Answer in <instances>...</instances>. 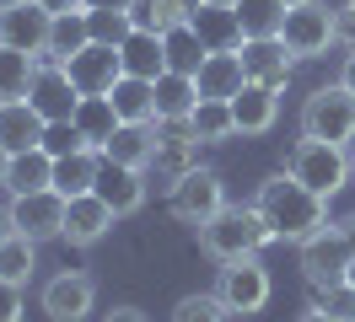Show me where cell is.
I'll use <instances>...</instances> for the list:
<instances>
[{
  "label": "cell",
  "instance_id": "2e32d148",
  "mask_svg": "<svg viewBox=\"0 0 355 322\" xmlns=\"http://www.w3.org/2000/svg\"><path fill=\"white\" fill-rule=\"evenodd\" d=\"M97 193H103V204L124 220V215H135L140 204H146V172H140V167H119V161H108V156H103Z\"/></svg>",
  "mask_w": 355,
  "mask_h": 322
},
{
  "label": "cell",
  "instance_id": "7402d4cb",
  "mask_svg": "<svg viewBox=\"0 0 355 322\" xmlns=\"http://www.w3.org/2000/svg\"><path fill=\"white\" fill-rule=\"evenodd\" d=\"M97 172H103V150H70V156H54V193H65V199H76V193H92L97 188Z\"/></svg>",
  "mask_w": 355,
  "mask_h": 322
},
{
  "label": "cell",
  "instance_id": "4dcf8cb0",
  "mask_svg": "<svg viewBox=\"0 0 355 322\" xmlns=\"http://www.w3.org/2000/svg\"><path fill=\"white\" fill-rule=\"evenodd\" d=\"M76 129H81V140H87L92 150L108 145V134L119 129V113H113L108 97H81V107H76Z\"/></svg>",
  "mask_w": 355,
  "mask_h": 322
},
{
  "label": "cell",
  "instance_id": "4316f807",
  "mask_svg": "<svg viewBox=\"0 0 355 322\" xmlns=\"http://www.w3.org/2000/svg\"><path fill=\"white\" fill-rule=\"evenodd\" d=\"M189 27L205 38V48L216 54V48H237L243 43V27H237V11L232 6H200L194 17H189Z\"/></svg>",
  "mask_w": 355,
  "mask_h": 322
},
{
  "label": "cell",
  "instance_id": "f1b7e54d",
  "mask_svg": "<svg viewBox=\"0 0 355 322\" xmlns=\"http://www.w3.org/2000/svg\"><path fill=\"white\" fill-rule=\"evenodd\" d=\"M189 129L200 145H226L237 140V124H232V102H216V97H200V107L189 113Z\"/></svg>",
  "mask_w": 355,
  "mask_h": 322
},
{
  "label": "cell",
  "instance_id": "c3c4849f",
  "mask_svg": "<svg viewBox=\"0 0 355 322\" xmlns=\"http://www.w3.org/2000/svg\"><path fill=\"white\" fill-rule=\"evenodd\" d=\"M200 6H237V0H200Z\"/></svg>",
  "mask_w": 355,
  "mask_h": 322
},
{
  "label": "cell",
  "instance_id": "7a4b0ae2",
  "mask_svg": "<svg viewBox=\"0 0 355 322\" xmlns=\"http://www.w3.org/2000/svg\"><path fill=\"white\" fill-rule=\"evenodd\" d=\"M194 236H200L205 258H216V263L253 258L259 247H269V242H275V231H269V220L259 215V204H226V210L216 215V220H205Z\"/></svg>",
  "mask_w": 355,
  "mask_h": 322
},
{
  "label": "cell",
  "instance_id": "8992f818",
  "mask_svg": "<svg viewBox=\"0 0 355 322\" xmlns=\"http://www.w3.org/2000/svg\"><path fill=\"white\" fill-rule=\"evenodd\" d=\"M269 269L259 263V253L253 258H232V263H221V274H216V296H221V306L232 312V317H259L269 306Z\"/></svg>",
  "mask_w": 355,
  "mask_h": 322
},
{
  "label": "cell",
  "instance_id": "db71d44e",
  "mask_svg": "<svg viewBox=\"0 0 355 322\" xmlns=\"http://www.w3.org/2000/svg\"><path fill=\"white\" fill-rule=\"evenodd\" d=\"M345 6H355V0H345Z\"/></svg>",
  "mask_w": 355,
  "mask_h": 322
},
{
  "label": "cell",
  "instance_id": "8d00e7d4",
  "mask_svg": "<svg viewBox=\"0 0 355 322\" xmlns=\"http://www.w3.org/2000/svg\"><path fill=\"white\" fill-rule=\"evenodd\" d=\"M87 140H81V129H76V118L70 124H49L44 129V150L49 156H70V150H81Z\"/></svg>",
  "mask_w": 355,
  "mask_h": 322
},
{
  "label": "cell",
  "instance_id": "b9f144b4",
  "mask_svg": "<svg viewBox=\"0 0 355 322\" xmlns=\"http://www.w3.org/2000/svg\"><path fill=\"white\" fill-rule=\"evenodd\" d=\"M339 86H345V91H355V48L345 54V70H339Z\"/></svg>",
  "mask_w": 355,
  "mask_h": 322
},
{
  "label": "cell",
  "instance_id": "7c38bea8",
  "mask_svg": "<svg viewBox=\"0 0 355 322\" xmlns=\"http://www.w3.org/2000/svg\"><path fill=\"white\" fill-rule=\"evenodd\" d=\"M65 70H70V81L81 86V97H108L119 86V75H124V54L113 43H87Z\"/></svg>",
  "mask_w": 355,
  "mask_h": 322
},
{
  "label": "cell",
  "instance_id": "9a60e30c",
  "mask_svg": "<svg viewBox=\"0 0 355 322\" xmlns=\"http://www.w3.org/2000/svg\"><path fill=\"white\" fill-rule=\"evenodd\" d=\"M49 27H54V17H49L38 0H22V6H6L0 11V43L27 48V54H44L49 48Z\"/></svg>",
  "mask_w": 355,
  "mask_h": 322
},
{
  "label": "cell",
  "instance_id": "836d02e7",
  "mask_svg": "<svg viewBox=\"0 0 355 322\" xmlns=\"http://www.w3.org/2000/svg\"><path fill=\"white\" fill-rule=\"evenodd\" d=\"M232 312L221 306V296L216 290H194V296H183L173 306V322H226Z\"/></svg>",
  "mask_w": 355,
  "mask_h": 322
},
{
  "label": "cell",
  "instance_id": "1f68e13d",
  "mask_svg": "<svg viewBox=\"0 0 355 322\" xmlns=\"http://www.w3.org/2000/svg\"><path fill=\"white\" fill-rule=\"evenodd\" d=\"M33 269H38V242L22 231H11L6 242H0V279H11V285H27L33 279Z\"/></svg>",
  "mask_w": 355,
  "mask_h": 322
},
{
  "label": "cell",
  "instance_id": "d6a6232c",
  "mask_svg": "<svg viewBox=\"0 0 355 322\" xmlns=\"http://www.w3.org/2000/svg\"><path fill=\"white\" fill-rule=\"evenodd\" d=\"M205 38L183 21V27H173L167 33V70H183V75H200V64H205Z\"/></svg>",
  "mask_w": 355,
  "mask_h": 322
},
{
  "label": "cell",
  "instance_id": "816d5d0a",
  "mask_svg": "<svg viewBox=\"0 0 355 322\" xmlns=\"http://www.w3.org/2000/svg\"><path fill=\"white\" fill-rule=\"evenodd\" d=\"M350 177H355V150H350Z\"/></svg>",
  "mask_w": 355,
  "mask_h": 322
},
{
  "label": "cell",
  "instance_id": "7bdbcfd3",
  "mask_svg": "<svg viewBox=\"0 0 355 322\" xmlns=\"http://www.w3.org/2000/svg\"><path fill=\"white\" fill-rule=\"evenodd\" d=\"M87 11H130V0H87Z\"/></svg>",
  "mask_w": 355,
  "mask_h": 322
},
{
  "label": "cell",
  "instance_id": "ee69618b",
  "mask_svg": "<svg viewBox=\"0 0 355 322\" xmlns=\"http://www.w3.org/2000/svg\"><path fill=\"white\" fill-rule=\"evenodd\" d=\"M17 231V226H11V210H6V204H0V242H6V236Z\"/></svg>",
  "mask_w": 355,
  "mask_h": 322
},
{
  "label": "cell",
  "instance_id": "ba28073f",
  "mask_svg": "<svg viewBox=\"0 0 355 322\" xmlns=\"http://www.w3.org/2000/svg\"><path fill=\"white\" fill-rule=\"evenodd\" d=\"M296 258H302V279H307L312 290H323V285H339V279L350 274L355 247L345 242L339 226H323V231H312L307 242L296 247Z\"/></svg>",
  "mask_w": 355,
  "mask_h": 322
},
{
  "label": "cell",
  "instance_id": "4fadbf2b",
  "mask_svg": "<svg viewBox=\"0 0 355 322\" xmlns=\"http://www.w3.org/2000/svg\"><path fill=\"white\" fill-rule=\"evenodd\" d=\"M237 54H243V75H248V81L275 86V91H286V86H291L296 60H291V48L280 38H243V43H237Z\"/></svg>",
  "mask_w": 355,
  "mask_h": 322
},
{
  "label": "cell",
  "instance_id": "603a6c76",
  "mask_svg": "<svg viewBox=\"0 0 355 322\" xmlns=\"http://www.w3.org/2000/svg\"><path fill=\"white\" fill-rule=\"evenodd\" d=\"M119 54H124V75H140V81H156L167 70V38L162 33H140L135 27L130 38L119 43Z\"/></svg>",
  "mask_w": 355,
  "mask_h": 322
},
{
  "label": "cell",
  "instance_id": "f5cc1de1",
  "mask_svg": "<svg viewBox=\"0 0 355 322\" xmlns=\"http://www.w3.org/2000/svg\"><path fill=\"white\" fill-rule=\"evenodd\" d=\"M280 6H302V0H280Z\"/></svg>",
  "mask_w": 355,
  "mask_h": 322
},
{
  "label": "cell",
  "instance_id": "6da1fadb",
  "mask_svg": "<svg viewBox=\"0 0 355 322\" xmlns=\"http://www.w3.org/2000/svg\"><path fill=\"white\" fill-rule=\"evenodd\" d=\"M253 204H259V215L269 220L275 242H296V247H302L312 231L329 226V199H318V193H312L307 183H296L291 172L264 177L259 193H253Z\"/></svg>",
  "mask_w": 355,
  "mask_h": 322
},
{
  "label": "cell",
  "instance_id": "9c48e42d",
  "mask_svg": "<svg viewBox=\"0 0 355 322\" xmlns=\"http://www.w3.org/2000/svg\"><path fill=\"white\" fill-rule=\"evenodd\" d=\"M38 306H44L49 322H87L92 306H97V279L81 274V269H60L54 279H44Z\"/></svg>",
  "mask_w": 355,
  "mask_h": 322
},
{
  "label": "cell",
  "instance_id": "e0dca14e",
  "mask_svg": "<svg viewBox=\"0 0 355 322\" xmlns=\"http://www.w3.org/2000/svg\"><path fill=\"white\" fill-rule=\"evenodd\" d=\"M275 118H280V91H275V86L248 81L243 91L232 97V124H237V134H269Z\"/></svg>",
  "mask_w": 355,
  "mask_h": 322
},
{
  "label": "cell",
  "instance_id": "44dd1931",
  "mask_svg": "<svg viewBox=\"0 0 355 322\" xmlns=\"http://www.w3.org/2000/svg\"><path fill=\"white\" fill-rule=\"evenodd\" d=\"M103 156H108V161H119V167L151 172V161H156V124H119V129L108 134Z\"/></svg>",
  "mask_w": 355,
  "mask_h": 322
},
{
  "label": "cell",
  "instance_id": "d6986e66",
  "mask_svg": "<svg viewBox=\"0 0 355 322\" xmlns=\"http://www.w3.org/2000/svg\"><path fill=\"white\" fill-rule=\"evenodd\" d=\"M200 107V81L183 70L156 75V124H189V113Z\"/></svg>",
  "mask_w": 355,
  "mask_h": 322
},
{
  "label": "cell",
  "instance_id": "ac0fdd59",
  "mask_svg": "<svg viewBox=\"0 0 355 322\" xmlns=\"http://www.w3.org/2000/svg\"><path fill=\"white\" fill-rule=\"evenodd\" d=\"M200 97H216V102H232L237 91L248 86V75H243V54L237 48H216V54H205V64H200Z\"/></svg>",
  "mask_w": 355,
  "mask_h": 322
},
{
  "label": "cell",
  "instance_id": "681fc988",
  "mask_svg": "<svg viewBox=\"0 0 355 322\" xmlns=\"http://www.w3.org/2000/svg\"><path fill=\"white\" fill-rule=\"evenodd\" d=\"M345 279H350V285H355V258H350V274H345Z\"/></svg>",
  "mask_w": 355,
  "mask_h": 322
},
{
  "label": "cell",
  "instance_id": "30bf717a",
  "mask_svg": "<svg viewBox=\"0 0 355 322\" xmlns=\"http://www.w3.org/2000/svg\"><path fill=\"white\" fill-rule=\"evenodd\" d=\"M27 102L44 113V124H70L76 107H81V86L70 81V70L60 60H44V64H38V75H33Z\"/></svg>",
  "mask_w": 355,
  "mask_h": 322
},
{
  "label": "cell",
  "instance_id": "f546056e",
  "mask_svg": "<svg viewBox=\"0 0 355 322\" xmlns=\"http://www.w3.org/2000/svg\"><path fill=\"white\" fill-rule=\"evenodd\" d=\"M232 11H237L243 38H280V27H286V6L280 0H237Z\"/></svg>",
  "mask_w": 355,
  "mask_h": 322
},
{
  "label": "cell",
  "instance_id": "3957f363",
  "mask_svg": "<svg viewBox=\"0 0 355 322\" xmlns=\"http://www.w3.org/2000/svg\"><path fill=\"white\" fill-rule=\"evenodd\" d=\"M302 140H329V145H355V91L345 86H318L302 102Z\"/></svg>",
  "mask_w": 355,
  "mask_h": 322
},
{
  "label": "cell",
  "instance_id": "7dc6e473",
  "mask_svg": "<svg viewBox=\"0 0 355 322\" xmlns=\"http://www.w3.org/2000/svg\"><path fill=\"white\" fill-rule=\"evenodd\" d=\"M6 172H11V150L0 145V183H6Z\"/></svg>",
  "mask_w": 355,
  "mask_h": 322
},
{
  "label": "cell",
  "instance_id": "d4e9b609",
  "mask_svg": "<svg viewBox=\"0 0 355 322\" xmlns=\"http://www.w3.org/2000/svg\"><path fill=\"white\" fill-rule=\"evenodd\" d=\"M6 188H11V193H38V188H54V156H49L44 145L17 150V156H11V172H6Z\"/></svg>",
  "mask_w": 355,
  "mask_h": 322
},
{
  "label": "cell",
  "instance_id": "5bb4252c",
  "mask_svg": "<svg viewBox=\"0 0 355 322\" xmlns=\"http://www.w3.org/2000/svg\"><path fill=\"white\" fill-rule=\"evenodd\" d=\"M113 220H119V215L103 204V193H97V188L65 199V242H70V247H97V242L113 231Z\"/></svg>",
  "mask_w": 355,
  "mask_h": 322
},
{
  "label": "cell",
  "instance_id": "ab89813d",
  "mask_svg": "<svg viewBox=\"0 0 355 322\" xmlns=\"http://www.w3.org/2000/svg\"><path fill=\"white\" fill-rule=\"evenodd\" d=\"M103 322H151L140 306H113V312H103Z\"/></svg>",
  "mask_w": 355,
  "mask_h": 322
},
{
  "label": "cell",
  "instance_id": "bcb514c9",
  "mask_svg": "<svg viewBox=\"0 0 355 322\" xmlns=\"http://www.w3.org/2000/svg\"><path fill=\"white\" fill-rule=\"evenodd\" d=\"M296 322H339V317H323V312H318V306H312L307 317H296Z\"/></svg>",
  "mask_w": 355,
  "mask_h": 322
},
{
  "label": "cell",
  "instance_id": "277c9868",
  "mask_svg": "<svg viewBox=\"0 0 355 322\" xmlns=\"http://www.w3.org/2000/svg\"><path fill=\"white\" fill-rule=\"evenodd\" d=\"M167 210H173L178 226H189V231H200L205 220H216L226 210V183L216 167H194L183 172L178 183H167Z\"/></svg>",
  "mask_w": 355,
  "mask_h": 322
},
{
  "label": "cell",
  "instance_id": "60d3db41",
  "mask_svg": "<svg viewBox=\"0 0 355 322\" xmlns=\"http://www.w3.org/2000/svg\"><path fill=\"white\" fill-rule=\"evenodd\" d=\"M49 17H60V11H87V0H38Z\"/></svg>",
  "mask_w": 355,
  "mask_h": 322
},
{
  "label": "cell",
  "instance_id": "5b68a950",
  "mask_svg": "<svg viewBox=\"0 0 355 322\" xmlns=\"http://www.w3.org/2000/svg\"><path fill=\"white\" fill-rule=\"evenodd\" d=\"M286 172L296 177V183H307L318 199H334V193L350 183V150L329 145V140H296Z\"/></svg>",
  "mask_w": 355,
  "mask_h": 322
},
{
  "label": "cell",
  "instance_id": "484cf974",
  "mask_svg": "<svg viewBox=\"0 0 355 322\" xmlns=\"http://www.w3.org/2000/svg\"><path fill=\"white\" fill-rule=\"evenodd\" d=\"M44 54H27V48H11L0 43V102H17L33 91V75H38Z\"/></svg>",
  "mask_w": 355,
  "mask_h": 322
},
{
  "label": "cell",
  "instance_id": "8fae6325",
  "mask_svg": "<svg viewBox=\"0 0 355 322\" xmlns=\"http://www.w3.org/2000/svg\"><path fill=\"white\" fill-rule=\"evenodd\" d=\"M11 226L33 242L65 236V193L38 188V193H11Z\"/></svg>",
  "mask_w": 355,
  "mask_h": 322
},
{
  "label": "cell",
  "instance_id": "f6af8a7d",
  "mask_svg": "<svg viewBox=\"0 0 355 322\" xmlns=\"http://www.w3.org/2000/svg\"><path fill=\"white\" fill-rule=\"evenodd\" d=\"M339 231H345V242L355 247V215H345V220H339Z\"/></svg>",
  "mask_w": 355,
  "mask_h": 322
},
{
  "label": "cell",
  "instance_id": "f907efd6",
  "mask_svg": "<svg viewBox=\"0 0 355 322\" xmlns=\"http://www.w3.org/2000/svg\"><path fill=\"white\" fill-rule=\"evenodd\" d=\"M6 6H22V0H0V11H6Z\"/></svg>",
  "mask_w": 355,
  "mask_h": 322
},
{
  "label": "cell",
  "instance_id": "74e56055",
  "mask_svg": "<svg viewBox=\"0 0 355 322\" xmlns=\"http://www.w3.org/2000/svg\"><path fill=\"white\" fill-rule=\"evenodd\" d=\"M27 285H11V279H0V322H22L27 312Z\"/></svg>",
  "mask_w": 355,
  "mask_h": 322
},
{
  "label": "cell",
  "instance_id": "cb8c5ba5",
  "mask_svg": "<svg viewBox=\"0 0 355 322\" xmlns=\"http://www.w3.org/2000/svg\"><path fill=\"white\" fill-rule=\"evenodd\" d=\"M119 124H156V81H140V75H119V86L108 91Z\"/></svg>",
  "mask_w": 355,
  "mask_h": 322
},
{
  "label": "cell",
  "instance_id": "52a82bcc",
  "mask_svg": "<svg viewBox=\"0 0 355 322\" xmlns=\"http://www.w3.org/2000/svg\"><path fill=\"white\" fill-rule=\"evenodd\" d=\"M280 43L291 48V60H323V54L334 48V6H323V0L286 6Z\"/></svg>",
  "mask_w": 355,
  "mask_h": 322
},
{
  "label": "cell",
  "instance_id": "ffe728a7",
  "mask_svg": "<svg viewBox=\"0 0 355 322\" xmlns=\"http://www.w3.org/2000/svg\"><path fill=\"white\" fill-rule=\"evenodd\" d=\"M44 113L27 102V97H17V102H0V145L11 150H33V145H44Z\"/></svg>",
  "mask_w": 355,
  "mask_h": 322
},
{
  "label": "cell",
  "instance_id": "f35d334b",
  "mask_svg": "<svg viewBox=\"0 0 355 322\" xmlns=\"http://www.w3.org/2000/svg\"><path fill=\"white\" fill-rule=\"evenodd\" d=\"M334 43L350 54L355 48V6H345V11H334Z\"/></svg>",
  "mask_w": 355,
  "mask_h": 322
},
{
  "label": "cell",
  "instance_id": "d590c367",
  "mask_svg": "<svg viewBox=\"0 0 355 322\" xmlns=\"http://www.w3.org/2000/svg\"><path fill=\"white\" fill-rule=\"evenodd\" d=\"M87 27H92V43H113V48L135 33L130 11H87Z\"/></svg>",
  "mask_w": 355,
  "mask_h": 322
},
{
  "label": "cell",
  "instance_id": "83f0119b",
  "mask_svg": "<svg viewBox=\"0 0 355 322\" xmlns=\"http://www.w3.org/2000/svg\"><path fill=\"white\" fill-rule=\"evenodd\" d=\"M92 43V27H87V11H60L54 17V27H49V48H44V60H60L70 64L81 48Z\"/></svg>",
  "mask_w": 355,
  "mask_h": 322
},
{
  "label": "cell",
  "instance_id": "e575fe53",
  "mask_svg": "<svg viewBox=\"0 0 355 322\" xmlns=\"http://www.w3.org/2000/svg\"><path fill=\"white\" fill-rule=\"evenodd\" d=\"M312 306H318L323 317L355 322V285H350V279H339V285H323V290H312Z\"/></svg>",
  "mask_w": 355,
  "mask_h": 322
}]
</instances>
